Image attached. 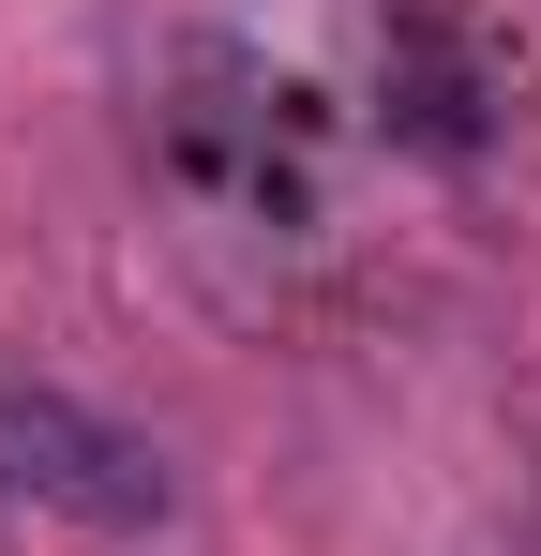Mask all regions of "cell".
<instances>
[{
    "label": "cell",
    "instance_id": "2",
    "mask_svg": "<svg viewBox=\"0 0 541 556\" xmlns=\"http://www.w3.org/2000/svg\"><path fill=\"white\" fill-rule=\"evenodd\" d=\"M376 91H391V136H406V151H437V166H466V151L496 136V76H481V46L451 30L437 0H406V15H391V76H376Z\"/></svg>",
    "mask_w": 541,
    "mask_h": 556
},
{
    "label": "cell",
    "instance_id": "1",
    "mask_svg": "<svg viewBox=\"0 0 541 556\" xmlns=\"http://www.w3.org/2000/svg\"><path fill=\"white\" fill-rule=\"evenodd\" d=\"M0 511H61V527H166L180 481L136 421H105L76 391H0Z\"/></svg>",
    "mask_w": 541,
    "mask_h": 556
}]
</instances>
